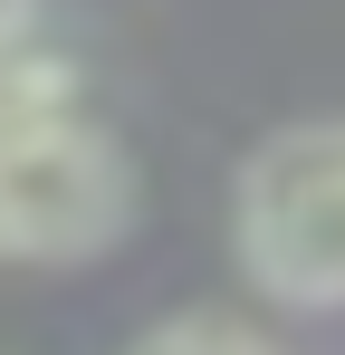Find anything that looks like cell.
Returning <instances> with one entry per match:
<instances>
[{"instance_id":"2","label":"cell","mask_w":345,"mask_h":355,"mask_svg":"<svg viewBox=\"0 0 345 355\" xmlns=\"http://www.w3.org/2000/svg\"><path fill=\"white\" fill-rule=\"evenodd\" d=\"M134 211V173L87 96L0 125V240L10 259H96Z\"/></svg>"},{"instance_id":"4","label":"cell","mask_w":345,"mask_h":355,"mask_svg":"<svg viewBox=\"0 0 345 355\" xmlns=\"http://www.w3.org/2000/svg\"><path fill=\"white\" fill-rule=\"evenodd\" d=\"M29 19H39V0H0V39H29Z\"/></svg>"},{"instance_id":"5","label":"cell","mask_w":345,"mask_h":355,"mask_svg":"<svg viewBox=\"0 0 345 355\" xmlns=\"http://www.w3.org/2000/svg\"><path fill=\"white\" fill-rule=\"evenodd\" d=\"M0 259H10V240H0Z\"/></svg>"},{"instance_id":"1","label":"cell","mask_w":345,"mask_h":355,"mask_svg":"<svg viewBox=\"0 0 345 355\" xmlns=\"http://www.w3.org/2000/svg\"><path fill=\"white\" fill-rule=\"evenodd\" d=\"M240 269L288 307H345V116L269 135L230 192Z\"/></svg>"},{"instance_id":"3","label":"cell","mask_w":345,"mask_h":355,"mask_svg":"<svg viewBox=\"0 0 345 355\" xmlns=\"http://www.w3.org/2000/svg\"><path fill=\"white\" fill-rule=\"evenodd\" d=\"M134 355H269L249 327H221V317H172V327H154Z\"/></svg>"}]
</instances>
